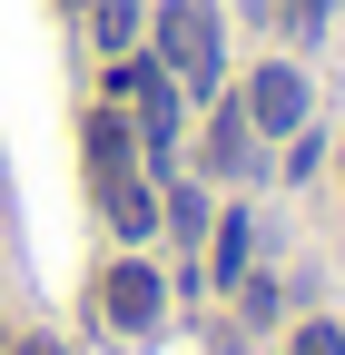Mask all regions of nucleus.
I'll return each instance as SVG.
<instances>
[{"label": "nucleus", "instance_id": "nucleus-2", "mask_svg": "<svg viewBox=\"0 0 345 355\" xmlns=\"http://www.w3.org/2000/svg\"><path fill=\"white\" fill-rule=\"evenodd\" d=\"M109 99H118V109L139 99V128H148V148H168V139H178V99H168V60H128V50H118V69H109Z\"/></svg>", "mask_w": 345, "mask_h": 355}, {"label": "nucleus", "instance_id": "nucleus-11", "mask_svg": "<svg viewBox=\"0 0 345 355\" xmlns=\"http://www.w3.org/2000/svg\"><path fill=\"white\" fill-rule=\"evenodd\" d=\"M10 355H60V345H50V336H30V345H10Z\"/></svg>", "mask_w": 345, "mask_h": 355}, {"label": "nucleus", "instance_id": "nucleus-6", "mask_svg": "<svg viewBox=\"0 0 345 355\" xmlns=\"http://www.w3.org/2000/svg\"><path fill=\"white\" fill-rule=\"evenodd\" d=\"M139 0H89V40H99V50H128V40H139Z\"/></svg>", "mask_w": 345, "mask_h": 355}, {"label": "nucleus", "instance_id": "nucleus-10", "mask_svg": "<svg viewBox=\"0 0 345 355\" xmlns=\"http://www.w3.org/2000/svg\"><path fill=\"white\" fill-rule=\"evenodd\" d=\"M326 10H335V0H296V30H326Z\"/></svg>", "mask_w": 345, "mask_h": 355}, {"label": "nucleus", "instance_id": "nucleus-9", "mask_svg": "<svg viewBox=\"0 0 345 355\" xmlns=\"http://www.w3.org/2000/svg\"><path fill=\"white\" fill-rule=\"evenodd\" d=\"M286 355H345V326H326V316H306V326H296V345Z\"/></svg>", "mask_w": 345, "mask_h": 355}, {"label": "nucleus", "instance_id": "nucleus-7", "mask_svg": "<svg viewBox=\"0 0 345 355\" xmlns=\"http://www.w3.org/2000/svg\"><path fill=\"white\" fill-rule=\"evenodd\" d=\"M207 266H218V286L247 277V217H227V227H218V257H207Z\"/></svg>", "mask_w": 345, "mask_h": 355}, {"label": "nucleus", "instance_id": "nucleus-1", "mask_svg": "<svg viewBox=\"0 0 345 355\" xmlns=\"http://www.w3.org/2000/svg\"><path fill=\"white\" fill-rule=\"evenodd\" d=\"M158 60L178 79H197V89H218V10L207 0H168L158 10Z\"/></svg>", "mask_w": 345, "mask_h": 355}, {"label": "nucleus", "instance_id": "nucleus-4", "mask_svg": "<svg viewBox=\"0 0 345 355\" xmlns=\"http://www.w3.org/2000/svg\"><path fill=\"white\" fill-rule=\"evenodd\" d=\"M247 119L276 128V139H286V128H306V79H296L286 60H267V69L247 79Z\"/></svg>", "mask_w": 345, "mask_h": 355}, {"label": "nucleus", "instance_id": "nucleus-5", "mask_svg": "<svg viewBox=\"0 0 345 355\" xmlns=\"http://www.w3.org/2000/svg\"><path fill=\"white\" fill-rule=\"evenodd\" d=\"M99 207H109V227H118V237H148V227H158V207H148V188H139V178L99 188Z\"/></svg>", "mask_w": 345, "mask_h": 355}, {"label": "nucleus", "instance_id": "nucleus-8", "mask_svg": "<svg viewBox=\"0 0 345 355\" xmlns=\"http://www.w3.org/2000/svg\"><path fill=\"white\" fill-rule=\"evenodd\" d=\"M207 158H218V168L247 158V119H237V109H218V128H207Z\"/></svg>", "mask_w": 345, "mask_h": 355}, {"label": "nucleus", "instance_id": "nucleus-3", "mask_svg": "<svg viewBox=\"0 0 345 355\" xmlns=\"http://www.w3.org/2000/svg\"><path fill=\"white\" fill-rule=\"evenodd\" d=\"M99 316H109L118 336H148V326H158V266H148V257H118L109 277H99Z\"/></svg>", "mask_w": 345, "mask_h": 355}]
</instances>
